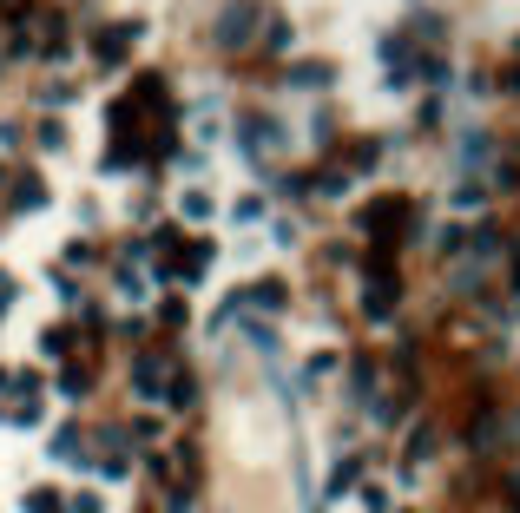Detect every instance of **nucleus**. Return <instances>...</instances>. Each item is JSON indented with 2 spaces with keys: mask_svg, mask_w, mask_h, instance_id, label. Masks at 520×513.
I'll return each instance as SVG.
<instances>
[{
  "mask_svg": "<svg viewBox=\"0 0 520 513\" xmlns=\"http://www.w3.org/2000/svg\"><path fill=\"white\" fill-rule=\"evenodd\" d=\"M257 33H264V7H257V0H231V7L218 14V27H211V47L244 53V47L257 40Z\"/></svg>",
  "mask_w": 520,
  "mask_h": 513,
  "instance_id": "obj_1",
  "label": "nucleus"
},
{
  "mask_svg": "<svg viewBox=\"0 0 520 513\" xmlns=\"http://www.w3.org/2000/svg\"><path fill=\"white\" fill-rule=\"evenodd\" d=\"M244 145H251L257 158H284L290 132H284V125H277V119H270V112H264V119H244Z\"/></svg>",
  "mask_w": 520,
  "mask_h": 513,
  "instance_id": "obj_2",
  "label": "nucleus"
},
{
  "mask_svg": "<svg viewBox=\"0 0 520 513\" xmlns=\"http://www.w3.org/2000/svg\"><path fill=\"white\" fill-rule=\"evenodd\" d=\"M211 218H218V191H205V185L178 191V224H185V231H205Z\"/></svg>",
  "mask_w": 520,
  "mask_h": 513,
  "instance_id": "obj_3",
  "label": "nucleus"
},
{
  "mask_svg": "<svg viewBox=\"0 0 520 513\" xmlns=\"http://www.w3.org/2000/svg\"><path fill=\"white\" fill-rule=\"evenodd\" d=\"M132 40H139V27H99L93 33V60L99 66H119L132 53Z\"/></svg>",
  "mask_w": 520,
  "mask_h": 513,
  "instance_id": "obj_4",
  "label": "nucleus"
},
{
  "mask_svg": "<svg viewBox=\"0 0 520 513\" xmlns=\"http://www.w3.org/2000/svg\"><path fill=\"white\" fill-rule=\"evenodd\" d=\"M211 264H218V250H205V244L178 250V283H205V277H211Z\"/></svg>",
  "mask_w": 520,
  "mask_h": 513,
  "instance_id": "obj_5",
  "label": "nucleus"
},
{
  "mask_svg": "<svg viewBox=\"0 0 520 513\" xmlns=\"http://www.w3.org/2000/svg\"><path fill=\"white\" fill-rule=\"evenodd\" d=\"M20 513H73V500H66L60 487H27V494H20Z\"/></svg>",
  "mask_w": 520,
  "mask_h": 513,
  "instance_id": "obj_6",
  "label": "nucleus"
},
{
  "mask_svg": "<svg viewBox=\"0 0 520 513\" xmlns=\"http://www.w3.org/2000/svg\"><path fill=\"white\" fill-rule=\"evenodd\" d=\"M363 316H369V323H389V316H395V283L389 277H382L376 290H363Z\"/></svg>",
  "mask_w": 520,
  "mask_h": 513,
  "instance_id": "obj_7",
  "label": "nucleus"
},
{
  "mask_svg": "<svg viewBox=\"0 0 520 513\" xmlns=\"http://www.w3.org/2000/svg\"><path fill=\"white\" fill-rule=\"evenodd\" d=\"M165 382H172V369L145 356V362H139V395H145V402H152V395H165Z\"/></svg>",
  "mask_w": 520,
  "mask_h": 513,
  "instance_id": "obj_8",
  "label": "nucleus"
},
{
  "mask_svg": "<svg viewBox=\"0 0 520 513\" xmlns=\"http://www.w3.org/2000/svg\"><path fill=\"white\" fill-rule=\"evenodd\" d=\"M33 139H40V152H66V125H60V119H40V132H33Z\"/></svg>",
  "mask_w": 520,
  "mask_h": 513,
  "instance_id": "obj_9",
  "label": "nucleus"
},
{
  "mask_svg": "<svg viewBox=\"0 0 520 513\" xmlns=\"http://www.w3.org/2000/svg\"><path fill=\"white\" fill-rule=\"evenodd\" d=\"M290 79H297V86H330V66H290Z\"/></svg>",
  "mask_w": 520,
  "mask_h": 513,
  "instance_id": "obj_10",
  "label": "nucleus"
},
{
  "mask_svg": "<svg viewBox=\"0 0 520 513\" xmlns=\"http://www.w3.org/2000/svg\"><path fill=\"white\" fill-rule=\"evenodd\" d=\"M330 369H336V349H323V356H310V362H303V382H323Z\"/></svg>",
  "mask_w": 520,
  "mask_h": 513,
  "instance_id": "obj_11",
  "label": "nucleus"
},
{
  "mask_svg": "<svg viewBox=\"0 0 520 513\" xmlns=\"http://www.w3.org/2000/svg\"><path fill=\"white\" fill-rule=\"evenodd\" d=\"M251 303H264V310H284V283H257Z\"/></svg>",
  "mask_w": 520,
  "mask_h": 513,
  "instance_id": "obj_12",
  "label": "nucleus"
},
{
  "mask_svg": "<svg viewBox=\"0 0 520 513\" xmlns=\"http://www.w3.org/2000/svg\"><path fill=\"white\" fill-rule=\"evenodd\" d=\"M270 211H264V198H237V224H264Z\"/></svg>",
  "mask_w": 520,
  "mask_h": 513,
  "instance_id": "obj_13",
  "label": "nucleus"
},
{
  "mask_svg": "<svg viewBox=\"0 0 520 513\" xmlns=\"http://www.w3.org/2000/svg\"><path fill=\"white\" fill-rule=\"evenodd\" d=\"M40 349H47V356H66V349H73V329H47V336H40Z\"/></svg>",
  "mask_w": 520,
  "mask_h": 513,
  "instance_id": "obj_14",
  "label": "nucleus"
},
{
  "mask_svg": "<svg viewBox=\"0 0 520 513\" xmlns=\"http://www.w3.org/2000/svg\"><path fill=\"white\" fill-rule=\"evenodd\" d=\"M40 198H47V191H40V178H20V191H14V204H20V211H33Z\"/></svg>",
  "mask_w": 520,
  "mask_h": 513,
  "instance_id": "obj_15",
  "label": "nucleus"
},
{
  "mask_svg": "<svg viewBox=\"0 0 520 513\" xmlns=\"http://www.w3.org/2000/svg\"><path fill=\"white\" fill-rule=\"evenodd\" d=\"M53 454H60V461H79V435H73V428H60V435H53Z\"/></svg>",
  "mask_w": 520,
  "mask_h": 513,
  "instance_id": "obj_16",
  "label": "nucleus"
},
{
  "mask_svg": "<svg viewBox=\"0 0 520 513\" xmlns=\"http://www.w3.org/2000/svg\"><path fill=\"white\" fill-rule=\"evenodd\" d=\"M363 513H389V487H363Z\"/></svg>",
  "mask_w": 520,
  "mask_h": 513,
  "instance_id": "obj_17",
  "label": "nucleus"
},
{
  "mask_svg": "<svg viewBox=\"0 0 520 513\" xmlns=\"http://www.w3.org/2000/svg\"><path fill=\"white\" fill-rule=\"evenodd\" d=\"M73 513H106V507H99V494H79V500H73Z\"/></svg>",
  "mask_w": 520,
  "mask_h": 513,
  "instance_id": "obj_18",
  "label": "nucleus"
},
{
  "mask_svg": "<svg viewBox=\"0 0 520 513\" xmlns=\"http://www.w3.org/2000/svg\"><path fill=\"white\" fill-rule=\"evenodd\" d=\"M507 93H514V99H520V66H507Z\"/></svg>",
  "mask_w": 520,
  "mask_h": 513,
  "instance_id": "obj_19",
  "label": "nucleus"
},
{
  "mask_svg": "<svg viewBox=\"0 0 520 513\" xmlns=\"http://www.w3.org/2000/svg\"><path fill=\"white\" fill-rule=\"evenodd\" d=\"M7 389H14V369H0V395H7Z\"/></svg>",
  "mask_w": 520,
  "mask_h": 513,
  "instance_id": "obj_20",
  "label": "nucleus"
},
{
  "mask_svg": "<svg viewBox=\"0 0 520 513\" xmlns=\"http://www.w3.org/2000/svg\"><path fill=\"white\" fill-rule=\"evenodd\" d=\"M0 185H7V158H0Z\"/></svg>",
  "mask_w": 520,
  "mask_h": 513,
  "instance_id": "obj_21",
  "label": "nucleus"
},
{
  "mask_svg": "<svg viewBox=\"0 0 520 513\" xmlns=\"http://www.w3.org/2000/svg\"><path fill=\"white\" fill-rule=\"evenodd\" d=\"M7 14H20V0H7Z\"/></svg>",
  "mask_w": 520,
  "mask_h": 513,
  "instance_id": "obj_22",
  "label": "nucleus"
}]
</instances>
